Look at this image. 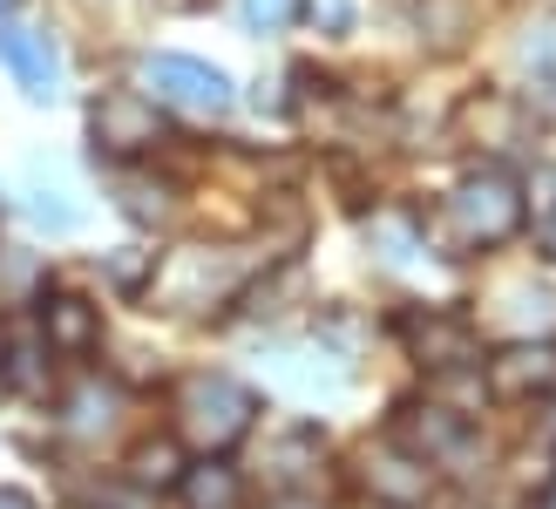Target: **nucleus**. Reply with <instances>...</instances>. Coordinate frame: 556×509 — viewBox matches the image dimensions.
<instances>
[{
	"label": "nucleus",
	"instance_id": "obj_1",
	"mask_svg": "<svg viewBox=\"0 0 556 509\" xmlns=\"http://www.w3.org/2000/svg\"><path fill=\"white\" fill-rule=\"evenodd\" d=\"M522 232V184L509 170H476L448 190L441 204V238L455 251H482V245H503Z\"/></svg>",
	"mask_w": 556,
	"mask_h": 509
},
{
	"label": "nucleus",
	"instance_id": "obj_2",
	"mask_svg": "<svg viewBox=\"0 0 556 509\" xmlns=\"http://www.w3.org/2000/svg\"><path fill=\"white\" fill-rule=\"evenodd\" d=\"M177 414H184V435L204 448V456H217V448H231L244 429H252L258 414V394L231 381V374H190L177 387Z\"/></svg>",
	"mask_w": 556,
	"mask_h": 509
},
{
	"label": "nucleus",
	"instance_id": "obj_3",
	"mask_svg": "<svg viewBox=\"0 0 556 509\" xmlns=\"http://www.w3.org/2000/svg\"><path fill=\"white\" fill-rule=\"evenodd\" d=\"M136 75H143L150 102L177 109V116H198V123L231 116V82H225V69L198 62V54H143V69H136Z\"/></svg>",
	"mask_w": 556,
	"mask_h": 509
},
{
	"label": "nucleus",
	"instance_id": "obj_4",
	"mask_svg": "<svg viewBox=\"0 0 556 509\" xmlns=\"http://www.w3.org/2000/svg\"><path fill=\"white\" fill-rule=\"evenodd\" d=\"M0 62L14 69V82H21L27 102H54V96H62V48H54L48 27L0 21Z\"/></svg>",
	"mask_w": 556,
	"mask_h": 509
},
{
	"label": "nucleus",
	"instance_id": "obj_5",
	"mask_svg": "<svg viewBox=\"0 0 556 509\" xmlns=\"http://www.w3.org/2000/svg\"><path fill=\"white\" fill-rule=\"evenodd\" d=\"M96 144H102V150H116V157L150 150V144H156V102H150V96H136V89L102 96V102H96Z\"/></svg>",
	"mask_w": 556,
	"mask_h": 509
},
{
	"label": "nucleus",
	"instance_id": "obj_6",
	"mask_svg": "<svg viewBox=\"0 0 556 509\" xmlns=\"http://www.w3.org/2000/svg\"><path fill=\"white\" fill-rule=\"evenodd\" d=\"M367 489L394 509H421L434 496V469L414 462L407 448H380V456H367Z\"/></svg>",
	"mask_w": 556,
	"mask_h": 509
},
{
	"label": "nucleus",
	"instance_id": "obj_7",
	"mask_svg": "<svg viewBox=\"0 0 556 509\" xmlns=\"http://www.w3.org/2000/svg\"><path fill=\"white\" fill-rule=\"evenodd\" d=\"M394 435L407 442L414 462H448V456H462V448H468V429H462L448 408H407V421H401Z\"/></svg>",
	"mask_w": 556,
	"mask_h": 509
},
{
	"label": "nucleus",
	"instance_id": "obj_8",
	"mask_svg": "<svg viewBox=\"0 0 556 509\" xmlns=\"http://www.w3.org/2000/svg\"><path fill=\"white\" fill-rule=\"evenodd\" d=\"M401 333H407V347L421 353V367H468L476 360V333H468L462 320L428 313V320H407Z\"/></svg>",
	"mask_w": 556,
	"mask_h": 509
},
{
	"label": "nucleus",
	"instance_id": "obj_9",
	"mask_svg": "<svg viewBox=\"0 0 556 509\" xmlns=\"http://www.w3.org/2000/svg\"><path fill=\"white\" fill-rule=\"evenodd\" d=\"M495 394H549L556 387V347H509L503 360H489Z\"/></svg>",
	"mask_w": 556,
	"mask_h": 509
},
{
	"label": "nucleus",
	"instance_id": "obj_10",
	"mask_svg": "<svg viewBox=\"0 0 556 509\" xmlns=\"http://www.w3.org/2000/svg\"><path fill=\"white\" fill-rule=\"evenodd\" d=\"M48 347H62V353H89L96 347V313H89V299H48Z\"/></svg>",
	"mask_w": 556,
	"mask_h": 509
},
{
	"label": "nucleus",
	"instance_id": "obj_11",
	"mask_svg": "<svg viewBox=\"0 0 556 509\" xmlns=\"http://www.w3.org/2000/svg\"><path fill=\"white\" fill-rule=\"evenodd\" d=\"M184 502L190 509H238V469H225V462H204V469H184Z\"/></svg>",
	"mask_w": 556,
	"mask_h": 509
},
{
	"label": "nucleus",
	"instance_id": "obj_12",
	"mask_svg": "<svg viewBox=\"0 0 556 509\" xmlns=\"http://www.w3.org/2000/svg\"><path fill=\"white\" fill-rule=\"evenodd\" d=\"M129 475H136V483H150V489H177L184 483V448L177 442H143L129 456Z\"/></svg>",
	"mask_w": 556,
	"mask_h": 509
},
{
	"label": "nucleus",
	"instance_id": "obj_13",
	"mask_svg": "<svg viewBox=\"0 0 556 509\" xmlns=\"http://www.w3.org/2000/svg\"><path fill=\"white\" fill-rule=\"evenodd\" d=\"M0 374H8V387H14V394H41V387H48L41 333H14V339H8V367H0Z\"/></svg>",
	"mask_w": 556,
	"mask_h": 509
},
{
	"label": "nucleus",
	"instance_id": "obj_14",
	"mask_svg": "<svg viewBox=\"0 0 556 509\" xmlns=\"http://www.w3.org/2000/svg\"><path fill=\"white\" fill-rule=\"evenodd\" d=\"M231 8H238V21L252 27V35H278V27H292V21H299L305 0H231Z\"/></svg>",
	"mask_w": 556,
	"mask_h": 509
},
{
	"label": "nucleus",
	"instance_id": "obj_15",
	"mask_svg": "<svg viewBox=\"0 0 556 509\" xmlns=\"http://www.w3.org/2000/svg\"><path fill=\"white\" fill-rule=\"evenodd\" d=\"M27 211H35V224H48V232H75V204H68V190L62 184H41L35 177V204H27Z\"/></svg>",
	"mask_w": 556,
	"mask_h": 509
},
{
	"label": "nucleus",
	"instance_id": "obj_16",
	"mask_svg": "<svg viewBox=\"0 0 556 509\" xmlns=\"http://www.w3.org/2000/svg\"><path fill=\"white\" fill-rule=\"evenodd\" d=\"M536 245H543V259H556V204L536 218Z\"/></svg>",
	"mask_w": 556,
	"mask_h": 509
},
{
	"label": "nucleus",
	"instance_id": "obj_17",
	"mask_svg": "<svg viewBox=\"0 0 556 509\" xmlns=\"http://www.w3.org/2000/svg\"><path fill=\"white\" fill-rule=\"evenodd\" d=\"M0 509H35V496H27V489H0Z\"/></svg>",
	"mask_w": 556,
	"mask_h": 509
},
{
	"label": "nucleus",
	"instance_id": "obj_18",
	"mask_svg": "<svg viewBox=\"0 0 556 509\" xmlns=\"http://www.w3.org/2000/svg\"><path fill=\"white\" fill-rule=\"evenodd\" d=\"M271 509H319L313 496H286V502H271Z\"/></svg>",
	"mask_w": 556,
	"mask_h": 509
},
{
	"label": "nucleus",
	"instance_id": "obj_19",
	"mask_svg": "<svg viewBox=\"0 0 556 509\" xmlns=\"http://www.w3.org/2000/svg\"><path fill=\"white\" fill-rule=\"evenodd\" d=\"M8 8H14V0H0V21H8Z\"/></svg>",
	"mask_w": 556,
	"mask_h": 509
},
{
	"label": "nucleus",
	"instance_id": "obj_20",
	"mask_svg": "<svg viewBox=\"0 0 556 509\" xmlns=\"http://www.w3.org/2000/svg\"><path fill=\"white\" fill-rule=\"evenodd\" d=\"M549 435H556V421H549Z\"/></svg>",
	"mask_w": 556,
	"mask_h": 509
},
{
	"label": "nucleus",
	"instance_id": "obj_21",
	"mask_svg": "<svg viewBox=\"0 0 556 509\" xmlns=\"http://www.w3.org/2000/svg\"><path fill=\"white\" fill-rule=\"evenodd\" d=\"M549 509H556V502H549Z\"/></svg>",
	"mask_w": 556,
	"mask_h": 509
}]
</instances>
